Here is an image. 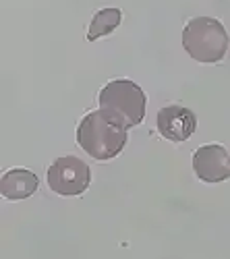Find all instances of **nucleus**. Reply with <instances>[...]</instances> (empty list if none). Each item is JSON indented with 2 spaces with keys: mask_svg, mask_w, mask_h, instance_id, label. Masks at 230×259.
I'll use <instances>...</instances> for the list:
<instances>
[{
  "mask_svg": "<svg viewBox=\"0 0 230 259\" xmlns=\"http://www.w3.org/2000/svg\"><path fill=\"white\" fill-rule=\"evenodd\" d=\"M129 137V126L106 110H94L81 118L77 126V143L94 160L116 158Z\"/></svg>",
  "mask_w": 230,
  "mask_h": 259,
  "instance_id": "f257e3e1",
  "label": "nucleus"
},
{
  "mask_svg": "<svg viewBox=\"0 0 230 259\" xmlns=\"http://www.w3.org/2000/svg\"><path fill=\"white\" fill-rule=\"evenodd\" d=\"M228 31L214 17H193L182 29V48L203 64L220 62L228 52Z\"/></svg>",
  "mask_w": 230,
  "mask_h": 259,
  "instance_id": "f03ea898",
  "label": "nucleus"
},
{
  "mask_svg": "<svg viewBox=\"0 0 230 259\" xmlns=\"http://www.w3.org/2000/svg\"><path fill=\"white\" fill-rule=\"evenodd\" d=\"M98 104L102 110L110 112L131 128L145 118L148 96L137 83L129 79H114L102 88L98 96Z\"/></svg>",
  "mask_w": 230,
  "mask_h": 259,
  "instance_id": "7ed1b4c3",
  "label": "nucleus"
},
{
  "mask_svg": "<svg viewBox=\"0 0 230 259\" xmlns=\"http://www.w3.org/2000/svg\"><path fill=\"white\" fill-rule=\"evenodd\" d=\"M46 181L56 195L77 197L87 191L91 183V170L77 156H62L56 158L46 170Z\"/></svg>",
  "mask_w": 230,
  "mask_h": 259,
  "instance_id": "20e7f679",
  "label": "nucleus"
},
{
  "mask_svg": "<svg viewBox=\"0 0 230 259\" xmlns=\"http://www.w3.org/2000/svg\"><path fill=\"white\" fill-rule=\"evenodd\" d=\"M195 177L203 183H222L230 179V156L220 143H207L195 149L193 154Z\"/></svg>",
  "mask_w": 230,
  "mask_h": 259,
  "instance_id": "39448f33",
  "label": "nucleus"
},
{
  "mask_svg": "<svg viewBox=\"0 0 230 259\" xmlns=\"http://www.w3.org/2000/svg\"><path fill=\"white\" fill-rule=\"evenodd\" d=\"M156 124H158V131L164 139L174 141V143H182L195 133L197 116L193 110H189V108L172 104V106H164L158 112Z\"/></svg>",
  "mask_w": 230,
  "mask_h": 259,
  "instance_id": "423d86ee",
  "label": "nucleus"
},
{
  "mask_svg": "<svg viewBox=\"0 0 230 259\" xmlns=\"http://www.w3.org/2000/svg\"><path fill=\"white\" fill-rule=\"evenodd\" d=\"M37 187H39L37 177L27 168H11L0 179V193H3L5 199H11V201H21L31 197L37 191Z\"/></svg>",
  "mask_w": 230,
  "mask_h": 259,
  "instance_id": "0eeeda50",
  "label": "nucleus"
},
{
  "mask_svg": "<svg viewBox=\"0 0 230 259\" xmlns=\"http://www.w3.org/2000/svg\"><path fill=\"white\" fill-rule=\"evenodd\" d=\"M120 19H122L120 9H102V11H98L94 15V19H91V23H89L87 39L96 41V39H100L104 35H110L120 25Z\"/></svg>",
  "mask_w": 230,
  "mask_h": 259,
  "instance_id": "6e6552de",
  "label": "nucleus"
}]
</instances>
